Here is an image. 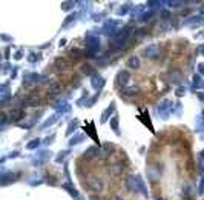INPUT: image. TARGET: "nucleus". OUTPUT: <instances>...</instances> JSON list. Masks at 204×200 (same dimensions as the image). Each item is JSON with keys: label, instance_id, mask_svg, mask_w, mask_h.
<instances>
[{"label": "nucleus", "instance_id": "4", "mask_svg": "<svg viewBox=\"0 0 204 200\" xmlns=\"http://www.w3.org/2000/svg\"><path fill=\"white\" fill-rule=\"evenodd\" d=\"M127 77H129V75H127L126 71L120 73V74H118V83H126V82H127Z\"/></svg>", "mask_w": 204, "mask_h": 200}, {"label": "nucleus", "instance_id": "3", "mask_svg": "<svg viewBox=\"0 0 204 200\" xmlns=\"http://www.w3.org/2000/svg\"><path fill=\"white\" fill-rule=\"evenodd\" d=\"M127 63H129V66H131V68H138V66H140V60L137 59V57H131Z\"/></svg>", "mask_w": 204, "mask_h": 200}, {"label": "nucleus", "instance_id": "2", "mask_svg": "<svg viewBox=\"0 0 204 200\" xmlns=\"http://www.w3.org/2000/svg\"><path fill=\"white\" fill-rule=\"evenodd\" d=\"M123 94H125V96H137V94H138V88H126V89L125 91H123Z\"/></svg>", "mask_w": 204, "mask_h": 200}, {"label": "nucleus", "instance_id": "1", "mask_svg": "<svg viewBox=\"0 0 204 200\" xmlns=\"http://www.w3.org/2000/svg\"><path fill=\"white\" fill-rule=\"evenodd\" d=\"M88 186H89L92 191H101L103 189V183H101V180H98L97 177H88Z\"/></svg>", "mask_w": 204, "mask_h": 200}, {"label": "nucleus", "instance_id": "5", "mask_svg": "<svg viewBox=\"0 0 204 200\" xmlns=\"http://www.w3.org/2000/svg\"><path fill=\"white\" fill-rule=\"evenodd\" d=\"M123 165H118V166H112V168H109V172H114V174H118V172H121L123 171Z\"/></svg>", "mask_w": 204, "mask_h": 200}, {"label": "nucleus", "instance_id": "6", "mask_svg": "<svg viewBox=\"0 0 204 200\" xmlns=\"http://www.w3.org/2000/svg\"><path fill=\"white\" fill-rule=\"evenodd\" d=\"M108 200H123V199H120V197H117V195H114V197H109Z\"/></svg>", "mask_w": 204, "mask_h": 200}]
</instances>
